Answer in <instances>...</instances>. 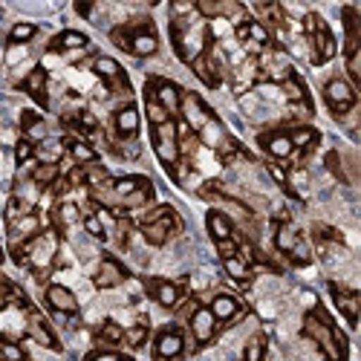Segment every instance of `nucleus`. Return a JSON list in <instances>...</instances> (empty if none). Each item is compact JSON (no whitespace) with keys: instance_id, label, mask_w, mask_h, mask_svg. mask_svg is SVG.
Wrapping results in <instances>:
<instances>
[{"instance_id":"nucleus-1","label":"nucleus","mask_w":361,"mask_h":361,"mask_svg":"<svg viewBox=\"0 0 361 361\" xmlns=\"http://www.w3.org/2000/svg\"><path fill=\"white\" fill-rule=\"evenodd\" d=\"M90 200L96 205L107 208L116 217H125V212L133 208H145L154 200V185L145 176H125V179H104L102 185L90 188Z\"/></svg>"},{"instance_id":"nucleus-2","label":"nucleus","mask_w":361,"mask_h":361,"mask_svg":"<svg viewBox=\"0 0 361 361\" xmlns=\"http://www.w3.org/2000/svg\"><path fill=\"white\" fill-rule=\"evenodd\" d=\"M171 44L173 52L191 64L194 58L212 44V32L202 23V18L194 12V4H173L171 9Z\"/></svg>"},{"instance_id":"nucleus-3","label":"nucleus","mask_w":361,"mask_h":361,"mask_svg":"<svg viewBox=\"0 0 361 361\" xmlns=\"http://www.w3.org/2000/svg\"><path fill=\"white\" fill-rule=\"evenodd\" d=\"M304 336L326 355V361H347V338L333 326V321L326 318L321 307L307 312L304 318Z\"/></svg>"},{"instance_id":"nucleus-4","label":"nucleus","mask_w":361,"mask_h":361,"mask_svg":"<svg viewBox=\"0 0 361 361\" xmlns=\"http://www.w3.org/2000/svg\"><path fill=\"white\" fill-rule=\"evenodd\" d=\"M113 44L122 47L125 52L136 55V58H147L159 49V35H157V26L150 23L147 18H139V20H130L125 26H116L110 32Z\"/></svg>"},{"instance_id":"nucleus-5","label":"nucleus","mask_w":361,"mask_h":361,"mask_svg":"<svg viewBox=\"0 0 361 361\" xmlns=\"http://www.w3.org/2000/svg\"><path fill=\"white\" fill-rule=\"evenodd\" d=\"M55 255H58V231L55 228H41L32 240H26L20 249L12 252V257L20 263V266H32L38 275H47V269L55 263Z\"/></svg>"},{"instance_id":"nucleus-6","label":"nucleus","mask_w":361,"mask_h":361,"mask_svg":"<svg viewBox=\"0 0 361 361\" xmlns=\"http://www.w3.org/2000/svg\"><path fill=\"white\" fill-rule=\"evenodd\" d=\"M139 231L150 246H165L173 234L183 231V220H179V214L171 205H159V208H154V212H147L142 217Z\"/></svg>"},{"instance_id":"nucleus-7","label":"nucleus","mask_w":361,"mask_h":361,"mask_svg":"<svg viewBox=\"0 0 361 361\" xmlns=\"http://www.w3.org/2000/svg\"><path fill=\"white\" fill-rule=\"evenodd\" d=\"M150 136H154V150L159 162L168 168V173L176 179V168L179 162H183V157H179V133H176V122L173 118H168L165 125H157L150 128Z\"/></svg>"},{"instance_id":"nucleus-8","label":"nucleus","mask_w":361,"mask_h":361,"mask_svg":"<svg viewBox=\"0 0 361 361\" xmlns=\"http://www.w3.org/2000/svg\"><path fill=\"white\" fill-rule=\"evenodd\" d=\"M304 32H307V38H310V44H312V64H326L329 58H336V35L329 32V26L315 15V12H310L307 18H304Z\"/></svg>"},{"instance_id":"nucleus-9","label":"nucleus","mask_w":361,"mask_h":361,"mask_svg":"<svg viewBox=\"0 0 361 361\" xmlns=\"http://www.w3.org/2000/svg\"><path fill=\"white\" fill-rule=\"evenodd\" d=\"M275 249L281 252V255H286L292 263H298V266H307L310 260H312V252H310V246H307V240L298 234V228L289 223V220H281L278 223V228H275Z\"/></svg>"},{"instance_id":"nucleus-10","label":"nucleus","mask_w":361,"mask_h":361,"mask_svg":"<svg viewBox=\"0 0 361 361\" xmlns=\"http://www.w3.org/2000/svg\"><path fill=\"white\" fill-rule=\"evenodd\" d=\"M344 29H347V44H344L347 73L358 84L361 81V38H358V12L353 6L344 9Z\"/></svg>"},{"instance_id":"nucleus-11","label":"nucleus","mask_w":361,"mask_h":361,"mask_svg":"<svg viewBox=\"0 0 361 361\" xmlns=\"http://www.w3.org/2000/svg\"><path fill=\"white\" fill-rule=\"evenodd\" d=\"M93 73L107 84V90L113 96H130V78H128V73L122 70V64L118 61H113V58H107V55H99L96 61H93Z\"/></svg>"},{"instance_id":"nucleus-12","label":"nucleus","mask_w":361,"mask_h":361,"mask_svg":"<svg viewBox=\"0 0 361 361\" xmlns=\"http://www.w3.org/2000/svg\"><path fill=\"white\" fill-rule=\"evenodd\" d=\"M145 292L157 300L159 307L173 310L185 295V281H165V278H145Z\"/></svg>"},{"instance_id":"nucleus-13","label":"nucleus","mask_w":361,"mask_h":361,"mask_svg":"<svg viewBox=\"0 0 361 361\" xmlns=\"http://www.w3.org/2000/svg\"><path fill=\"white\" fill-rule=\"evenodd\" d=\"M324 99H326L329 113L341 118L355 107V90L344 78H333V81H326V87H324Z\"/></svg>"},{"instance_id":"nucleus-14","label":"nucleus","mask_w":361,"mask_h":361,"mask_svg":"<svg viewBox=\"0 0 361 361\" xmlns=\"http://www.w3.org/2000/svg\"><path fill=\"white\" fill-rule=\"evenodd\" d=\"M145 93H147V96H154L171 118L179 113V104H183V90H179L173 81H168V78H147Z\"/></svg>"},{"instance_id":"nucleus-15","label":"nucleus","mask_w":361,"mask_h":361,"mask_svg":"<svg viewBox=\"0 0 361 361\" xmlns=\"http://www.w3.org/2000/svg\"><path fill=\"white\" fill-rule=\"evenodd\" d=\"M191 70L197 73V78L205 87H220V81H223V64H220V55H217V49L212 44H208L191 61Z\"/></svg>"},{"instance_id":"nucleus-16","label":"nucleus","mask_w":361,"mask_h":361,"mask_svg":"<svg viewBox=\"0 0 361 361\" xmlns=\"http://www.w3.org/2000/svg\"><path fill=\"white\" fill-rule=\"evenodd\" d=\"M179 116H183V122H185V128H188L191 133H200V130H205V125H212V122H214L212 110H208V107L202 104V99L194 96V93H183Z\"/></svg>"},{"instance_id":"nucleus-17","label":"nucleus","mask_w":361,"mask_h":361,"mask_svg":"<svg viewBox=\"0 0 361 361\" xmlns=\"http://www.w3.org/2000/svg\"><path fill=\"white\" fill-rule=\"evenodd\" d=\"M183 353H185L183 329L173 326V324L162 326L159 336H157V341H154V355H157V361H173V358H179Z\"/></svg>"},{"instance_id":"nucleus-18","label":"nucleus","mask_w":361,"mask_h":361,"mask_svg":"<svg viewBox=\"0 0 361 361\" xmlns=\"http://www.w3.org/2000/svg\"><path fill=\"white\" fill-rule=\"evenodd\" d=\"M26 336L32 338L38 347H47V350H61V344H58L55 333H52V326L47 324V318L35 310V307H29L26 312Z\"/></svg>"},{"instance_id":"nucleus-19","label":"nucleus","mask_w":361,"mask_h":361,"mask_svg":"<svg viewBox=\"0 0 361 361\" xmlns=\"http://www.w3.org/2000/svg\"><path fill=\"white\" fill-rule=\"evenodd\" d=\"M188 326H191V336L200 347L212 344L214 336H217V318L212 315L208 307H194V312L188 315Z\"/></svg>"},{"instance_id":"nucleus-20","label":"nucleus","mask_w":361,"mask_h":361,"mask_svg":"<svg viewBox=\"0 0 361 361\" xmlns=\"http://www.w3.org/2000/svg\"><path fill=\"white\" fill-rule=\"evenodd\" d=\"M237 41L240 44H246L252 52H263V49H269L272 47V32L263 26V23H257V20H240L237 23Z\"/></svg>"},{"instance_id":"nucleus-21","label":"nucleus","mask_w":361,"mask_h":361,"mask_svg":"<svg viewBox=\"0 0 361 361\" xmlns=\"http://www.w3.org/2000/svg\"><path fill=\"white\" fill-rule=\"evenodd\" d=\"M329 295H333L336 307H338V312L347 318V324L355 326V324H358V310H361V295H358L355 289L341 286V283H329Z\"/></svg>"},{"instance_id":"nucleus-22","label":"nucleus","mask_w":361,"mask_h":361,"mask_svg":"<svg viewBox=\"0 0 361 361\" xmlns=\"http://www.w3.org/2000/svg\"><path fill=\"white\" fill-rule=\"evenodd\" d=\"M125 281H128V269L118 263L116 257H102L96 275H93V283H96L99 289H113V286L125 283Z\"/></svg>"},{"instance_id":"nucleus-23","label":"nucleus","mask_w":361,"mask_h":361,"mask_svg":"<svg viewBox=\"0 0 361 361\" xmlns=\"http://www.w3.org/2000/svg\"><path fill=\"white\" fill-rule=\"evenodd\" d=\"M260 147H263L272 159H278V162H286V159H292V157H295V147H292V139H289V133H286V130L263 133V136H260Z\"/></svg>"},{"instance_id":"nucleus-24","label":"nucleus","mask_w":361,"mask_h":361,"mask_svg":"<svg viewBox=\"0 0 361 361\" xmlns=\"http://www.w3.org/2000/svg\"><path fill=\"white\" fill-rule=\"evenodd\" d=\"M47 81H49V75H47V70L44 67H35L32 73H29L20 84H18V90H23V93L29 96V99H35L38 102V107H49V96H47Z\"/></svg>"},{"instance_id":"nucleus-25","label":"nucleus","mask_w":361,"mask_h":361,"mask_svg":"<svg viewBox=\"0 0 361 361\" xmlns=\"http://www.w3.org/2000/svg\"><path fill=\"white\" fill-rule=\"evenodd\" d=\"M47 304H49L58 315H75V312H78V298H75L67 286H61V283L47 286Z\"/></svg>"},{"instance_id":"nucleus-26","label":"nucleus","mask_w":361,"mask_h":361,"mask_svg":"<svg viewBox=\"0 0 361 361\" xmlns=\"http://www.w3.org/2000/svg\"><path fill=\"white\" fill-rule=\"evenodd\" d=\"M194 12L202 18V20H212V18H234V15H240L243 18V6L240 4H228V0H200V4H194Z\"/></svg>"},{"instance_id":"nucleus-27","label":"nucleus","mask_w":361,"mask_h":361,"mask_svg":"<svg viewBox=\"0 0 361 361\" xmlns=\"http://www.w3.org/2000/svg\"><path fill=\"white\" fill-rule=\"evenodd\" d=\"M113 128H116L118 139L133 142L136 133H139V113H136V107H133V104H125L122 110H116V116H113Z\"/></svg>"},{"instance_id":"nucleus-28","label":"nucleus","mask_w":361,"mask_h":361,"mask_svg":"<svg viewBox=\"0 0 361 361\" xmlns=\"http://www.w3.org/2000/svg\"><path fill=\"white\" fill-rule=\"evenodd\" d=\"M212 315L217 318V324L223 321V324H228V321H234L240 312H243V307H240V300L234 298V295H214V300H212Z\"/></svg>"},{"instance_id":"nucleus-29","label":"nucleus","mask_w":361,"mask_h":361,"mask_svg":"<svg viewBox=\"0 0 361 361\" xmlns=\"http://www.w3.org/2000/svg\"><path fill=\"white\" fill-rule=\"evenodd\" d=\"M64 125H67L70 130H75L78 139H81V136H93V133L99 130L96 116L87 113V110H73V113H67V116H64Z\"/></svg>"},{"instance_id":"nucleus-30","label":"nucleus","mask_w":361,"mask_h":361,"mask_svg":"<svg viewBox=\"0 0 361 361\" xmlns=\"http://www.w3.org/2000/svg\"><path fill=\"white\" fill-rule=\"evenodd\" d=\"M90 41L84 32H75V29H64L61 35H55L49 41V49L52 52H75V49H84Z\"/></svg>"},{"instance_id":"nucleus-31","label":"nucleus","mask_w":361,"mask_h":361,"mask_svg":"<svg viewBox=\"0 0 361 361\" xmlns=\"http://www.w3.org/2000/svg\"><path fill=\"white\" fill-rule=\"evenodd\" d=\"M283 93H286V99L292 102V104H300V107H304L307 113H312V102H310V93H307V87H304V81H300L298 78V73H292L283 84Z\"/></svg>"},{"instance_id":"nucleus-32","label":"nucleus","mask_w":361,"mask_h":361,"mask_svg":"<svg viewBox=\"0 0 361 361\" xmlns=\"http://www.w3.org/2000/svg\"><path fill=\"white\" fill-rule=\"evenodd\" d=\"M223 269H226V275L231 278V281H237L240 286H249L252 283V266L243 260V255H234V257H226L223 260Z\"/></svg>"},{"instance_id":"nucleus-33","label":"nucleus","mask_w":361,"mask_h":361,"mask_svg":"<svg viewBox=\"0 0 361 361\" xmlns=\"http://www.w3.org/2000/svg\"><path fill=\"white\" fill-rule=\"evenodd\" d=\"M67 150H70V157L75 159V165H93V162H99L96 147L90 145L87 139H78V136L67 139Z\"/></svg>"},{"instance_id":"nucleus-34","label":"nucleus","mask_w":361,"mask_h":361,"mask_svg":"<svg viewBox=\"0 0 361 361\" xmlns=\"http://www.w3.org/2000/svg\"><path fill=\"white\" fill-rule=\"evenodd\" d=\"M289 139H292L295 154L300 150V157H307V154H312V150H315V145H318L321 136L312 128H295V130H289Z\"/></svg>"},{"instance_id":"nucleus-35","label":"nucleus","mask_w":361,"mask_h":361,"mask_svg":"<svg viewBox=\"0 0 361 361\" xmlns=\"http://www.w3.org/2000/svg\"><path fill=\"white\" fill-rule=\"evenodd\" d=\"M208 231H212V237H214V243H220V240H231L234 237V226H231V220L223 214V212H208Z\"/></svg>"},{"instance_id":"nucleus-36","label":"nucleus","mask_w":361,"mask_h":361,"mask_svg":"<svg viewBox=\"0 0 361 361\" xmlns=\"http://www.w3.org/2000/svg\"><path fill=\"white\" fill-rule=\"evenodd\" d=\"M20 130H23V139H29V142H38V139L47 136L44 118L38 113H32V110H23L20 113Z\"/></svg>"},{"instance_id":"nucleus-37","label":"nucleus","mask_w":361,"mask_h":361,"mask_svg":"<svg viewBox=\"0 0 361 361\" xmlns=\"http://www.w3.org/2000/svg\"><path fill=\"white\" fill-rule=\"evenodd\" d=\"M58 179H61V168H58V162H41L32 168V183L38 188H52Z\"/></svg>"},{"instance_id":"nucleus-38","label":"nucleus","mask_w":361,"mask_h":361,"mask_svg":"<svg viewBox=\"0 0 361 361\" xmlns=\"http://www.w3.org/2000/svg\"><path fill=\"white\" fill-rule=\"evenodd\" d=\"M240 157L249 159V154L243 150V145H240L237 139H231V136H223V142L217 145V159H220L223 165H234Z\"/></svg>"},{"instance_id":"nucleus-39","label":"nucleus","mask_w":361,"mask_h":361,"mask_svg":"<svg viewBox=\"0 0 361 361\" xmlns=\"http://www.w3.org/2000/svg\"><path fill=\"white\" fill-rule=\"evenodd\" d=\"M96 338H99V344L116 347V344H122V341H125V329H122V326H118L116 321H104V324L99 326V333H96Z\"/></svg>"},{"instance_id":"nucleus-40","label":"nucleus","mask_w":361,"mask_h":361,"mask_svg":"<svg viewBox=\"0 0 361 361\" xmlns=\"http://www.w3.org/2000/svg\"><path fill=\"white\" fill-rule=\"evenodd\" d=\"M240 361H266V336L263 333H255L246 347H243V358Z\"/></svg>"},{"instance_id":"nucleus-41","label":"nucleus","mask_w":361,"mask_h":361,"mask_svg":"<svg viewBox=\"0 0 361 361\" xmlns=\"http://www.w3.org/2000/svg\"><path fill=\"white\" fill-rule=\"evenodd\" d=\"M81 223H84V231L96 240H107V231H104V223H102V212H87L81 214Z\"/></svg>"},{"instance_id":"nucleus-42","label":"nucleus","mask_w":361,"mask_h":361,"mask_svg":"<svg viewBox=\"0 0 361 361\" xmlns=\"http://www.w3.org/2000/svg\"><path fill=\"white\" fill-rule=\"evenodd\" d=\"M145 107H147V118H150V128H157V125H165L168 118H171V116H168V113L162 110V104H159V102H157L154 96H147V93H145Z\"/></svg>"},{"instance_id":"nucleus-43","label":"nucleus","mask_w":361,"mask_h":361,"mask_svg":"<svg viewBox=\"0 0 361 361\" xmlns=\"http://www.w3.org/2000/svg\"><path fill=\"white\" fill-rule=\"evenodd\" d=\"M35 32H38L35 23H15V26L9 29V41H12V44H26V41L35 38Z\"/></svg>"},{"instance_id":"nucleus-44","label":"nucleus","mask_w":361,"mask_h":361,"mask_svg":"<svg viewBox=\"0 0 361 361\" xmlns=\"http://www.w3.org/2000/svg\"><path fill=\"white\" fill-rule=\"evenodd\" d=\"M35 154H38V145H35V142L18 139V145H15V162H18V165H26Z\"/></svg>"},{"instance_id":"nucleus-45","label":"nucleus","mask_w":361,"mask_h":361,"mask_svg":"<svg viewBox=\"0 0 361 361\" xmlns=\"http://www.w3.org/2000/svg\"><path fill=\"white\" fill-rule=\"evenodd\" d=\"M312 237L318 240V243H341V231L329 228V226H324V223H315V226H312Z\"/></svg>"},{"instance_id":"nucleus-46","label":"nucleus","mask_w":361,"mask_h":361,"mask_svg":"<svg viewBox=\"0 0 361 361\" xmlns=\"http://www.w3.org/2000/svg\"><path fill=\"white\" fill-rule=\"evenodd\" d=\"M125 341H128L130 347H142V344L147 341V324L139 321V324H133L130 329H125Z\"/></svg>"},{"instance_id":"nucleus-47","label":"nucleus","mask_w":361,"mask_h":361,"mask_svg":"<svg viewBox=\"0 0 361 361\" xmlns=\"http://www.w3.org/2000/svg\"><path fill=\"white\" fill-rule=\"evenodd\" d=\"M266 168H269V173H272V179H275V183H278V185H281V188H283L286 194H292V197H295V188H292V183H289L286 171H283V168H281L278 162H269Z\"/></svg>"},{"instance_id":"nucleus-48","label":"nucleus","mask_w":361,"mask_h":361,"mask_svg":"<svg viewBox=\"0 0 361 361\" xmlns=\"http://www.w3.org/2000/svg\"><path fill=\"white\" fill-rule=\"evenodd\" d=\"M326 168H329V173L338 179V183H347V173L341 168V157L336 154V150H329V154H326Z\"/></svg>"},{"instance_id":"nucleus-49","label":"nucleus","mask_w":361,"mask_h":361,"mask_svg":"<svg viewBox=\"0 0 361 361\" xmlns=\"http://www.w3.org/2000/svg\"><path fill=\"white\" fill-rule=\"evenodd\" d=\"M84 361H130V358L116 353V350H96V353H90Z\"/></svg>"},{"instance_id":"nucleus-50","label":"nucleus","mask_w":361,"mask_h":361,"mask_svg":"<svg viewBox=\"0 0 361 361\" xmlns=\"http://www.w3.org/2000/svg\"><path fill=\"white\" fill-rule=\"evenodd\" d=\"M90 9H93V6H87V4H78V6H75L78 15H90Z\"/></svg>"},{"instance_id":"nucleus-51","label":"nucleus","mask_w":361,"mask_h":361,"mask_svg":"<svg viewBox=\"0 0 361 361\" xmlns=\"http://www.w3.org/2000/svg\"><path fill=\"white\" fill-rule=\"evenodd\" d=\"M0 260H4V252H0Z\"/></svg>"},{"instance_id":"nucleus-52","label":"nucleus","mask_w":361,"mask_h":361,"mask_svg":"<svg viewBox=\"0 0 361 361\" xmlns=\"http://www.w3.org/2000/svg\"><path fill=\"white\" fill-rule=\"evenodd\" d=\"M0 361H4V355H0Z\"/></svg>"}]
</instances>
